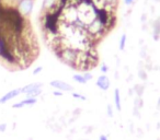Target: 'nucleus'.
Masks as SVG:
<instances>
[{
    "mask_svg": "<svg viewBox=\"0 0 160 140\" xmlns=\"http://www.w3.org/2000/svg\"><path fill=\"white\" fill-rule=\"evenodd\" d=\"M78 51L79 49H75V48H62L60 51H58L56 53V55L60 58L62 61H64L66 65L72 67V69L75 68L76 61H77V57H78Z\"/></svg>",
    "mask_w": 160,
    "mask_h": 140,
    "instance_id": "obj_1",
    "label": "nucleus"
},
{
    "mask_svg": "<svg viewBox=\"0 0 160 140\" xmlns=\"http://www.w3.org/2000/svg\"><path fill=\"white\" fill-rule=\"evenodd\" d=\"M14 8L18 10V12L23 18L28 19L31 16L32 11H33L34 0H22V1H20Z\"/></svg>",
    "mask_w": 160,
    "mask_h": 140,
    "instance_id": "obj_2",
    "label": "nucleus"
},
{
    "mask_svg": "<svg viewBox=\"0 0 160 140\" xmlns=\"http://www.w3.org/2000/svg\"><path fill=\"white\" fill-rule=\"evenodd\" d=\"M52 88L56 90H59V91H65V92H68V91H72L73 90V87L70 85L69 83L65 82V81H62V80H53L51 81L49 83Z\"/></svg>",
    "mask_w": 160,
    "mask_h": 140,
    "instance_id": "obj_3",
    "label": "nucleus"
},
{
    "mask_svg": "<svg viewBox=\"0 0 160 140\" xmlns=\"http://www.w3.org/2000/svg\"><path fill=\"white\" fill-rule=\"evenodd\" d=\"M20 94H22L21 93V88H17V89L11 90V91L7 92V93L3 94V95L0 98V104H5V103L9 102V101L12 100V99L19 96Z\"/></svg>",
    "mask_w": 160,
    "mask_h": 140,
    "instance_id": "obj_4",
    "label": "nucleus"
},
{
    "mask_svg": "<svg viewBox=\"0 0 160 140\" xmlns=\"http://www.w3.org/2000/svg\"><path fill=\"white\" fill-rule=\"evenodd\" d=\"M97 85H98V88H100L101 90H103V91H107V90L110 89L111 81L108 78L107 75H102V76H100L97 79Z\"/></svg>",
    "mask_w": 160,
    "mask_h": 140,
    "instance_id": "obj_5",
    "label": "nucleus"
},
{
    "mask_svg": "<svg viewBox=\"0 0 160 140\" xmlns=\"http://www.w3.org/2000/svg\"><path fill=\"white\" fill-rule=\"evenodd\" d=\"M36 102H38V99L27 98V99H24V100L20 101V102L12 104V109H22V107H24V106H32V105H34Z\"/></svg>",
    "mask_w": 160,
    "mask_h": 140,
    "instance_id": "obj_6",
    "label": "nucleus"
},
{
    "mask_svg": "<svg viewBox=\"0 0 160 140\" xmlns=\"http://www.w3.org/2000/svg\"><path fill=\"white\" fill-rule=\"evenodd\" d=\"M148 23L149 27L152 29V37L155 41H158L160 38V21L158 20H155V21H149Z\"/></svg>",
    "mask_w": 160,
    "mask_h": 140,
    "instance_id": "obj_7",
    "label": "nucleus"
},
{
    "mask_svg": "<svg viewBox=\"0 0 160 140\" xmlns=\"http://www.w3.org/2000/svg\"><path fill=\"white\" fill-rule=\"evenodd\" d=\"M43 87V83L42 82H34V83H30L28 85H24L23 88H21V93L23 94H27L31 91H34V90H38V89H42Z\"/></svg>",
    "mask_w": 160,
    "mask_h": 140,
    "instance_id": "obj_8",
    "label": "nucleus"
},
{
    "mask_svg": "<svg viewBox=\"0 0 160 140\" xmlns=\"http://www.w3.org/2000/svg\"><path fill=\"white\" fill-rule=\"evenodd\" d=\"M114 103H115V106H116V109H118V111L121 112L122 105H121V94H120V90L118 89L114 90Z\"/></svg>",
    "mask_w": 160,
    "mask_h": 140,
    "instance_id": "obj_9",
    "label": "nucleus"
},
{
    "mask_svg": "<svg viewBox=\"0 0 160 140\" xmlns=\"http://www.w3.org/2000/svg\"><path fill=\"white\" fill-rule=\"evenodd\" d=\"M145 85L144 84H136L135 87L133 88L134 92L136 93V95L139 96V98H142V94H144V91H145Z\"/></svg>",
    "mask_w": 160,
    "mask_h": 140,
    "instance_id": "obj_10",
    "label": "nucleus"
},
{
    "mask_svg": "<svg viewBox=\"0 0 160 140\" xmlns=\"http://www.w3.org/2000/svg\"><path fill=\"white\" fill-rule=\"evenodd\" d=\"M42 93V89H38V90H34V91H31L29 93H27V98H30V99H38V96L41 95Z\"/></svg>",
    "mask_w": 160,
    "mask_h": 140,
    "instance_id": "obj_11",
    "label": "nucleus"
},
{
    "mask_svg": "<svg viewBox=\"0 0 160 140\" xmlns=\"http://www.w3.org/2000/svg\"><path fill=\"white\" fill-rule=\"evenodd\" d=\"M72 79H73V80H75L77 83H80V84H86V83H87V81H86V80H85V78H83L82 74H81V75H79V74L73 75Z\"/></svg>",
    "mask_w": 160,
    "mask_h": 140,
    "instance_id": "obj_12",
    "label": "nucleus"
},
{
    "mask_svg": "<svg viewBox=\"0 0 160 140\" xmlns=\"http://www.w3.org/2000/svg\"><path fill=\"white\" fill-rule=\"evenodd\" d=\"M126 40H127V36L126 34H122V36H121L120 38V45H118V48H120V51H124L125 49V46H126Z\"/></svg>",
    "mask_w": 160,
    "mask_h": 140,
    "instance_id": "obj_13",
    "label": "nucleus"
},
{
    "mask_svg": "<svg viewBox=\"0 0 160 140\" xmlns=\"http://www.w3.org/2000/svg\"><path fill=\"white\" fill-rule=\"evenodd\" d=\"M142 106H144V100L142 98H139V96H136L135 100H134V107L140 109Z\"/></svg>",
    "mask_w": 160,
    "mask_h": 140,
    "instance_id": "obj_14",
    "label": "nucleus"
},
{
    "mask_svg": "<svg viewBox=\"0 0 160 140\" xmlns=\"http://www.w3.org/2000/svg\"><path fill=\"white\" fill-rule=\"evenodd\" d=\"M138 78L142 81H147L148 79V74L145 69H138Z\"/></svg>",
    "mask_w": 160,
    "mask_h": 140,
    "instance_id": "obj_15",
    "label": "nucleus"
},
{
    "mask_svg": "<svg viewBox=\"0 0 160 140\" xmlns=\"http://www.w3.org/2000/svg\"><path fill=\"white\" fill-rule=\"evenodd\" d=\"M139 56H140V58H142V59H145V58L148 56V46H147V45L142 46L140 51H139Z\"/></svg>",
    "mask_w": 160,
    "mask_h": 140,
    "instance_id": "obj_16",
    "label": "nucleus"
},
{
    "mask_svg": "<svg viewBox=\"0 0 160 140\" xmlns=\"http://www.w3.org/2000/svg\"><path fill=\"white\" fill-rule=\"evenodd\" d=\"M144 69L146 70L147 72L148 71H152V69H153V65L151 61L149 62H145V66H144Z\"/></svg>",
    "mask_w": 160,
    "mask_h": 140,
    "instance_id": "obj_17",
    "label": "nucleus"
},
{
    "mask_svg": "<svg viewBox=\"0 0 160 140\" xmlns=\"http://www.w3.org/2000/svg\"><path fill=\"white\" fill-rule=\"evenodd\" d=\"M82 76H83V78H85V80L87 81H90V80H92V74L91 72H89V71H85V72H82Z\"/></svg>",
    "mask_w": 160,
    "mask_h": 140,
    "instance_id": "obj_18",
    "label": "nucleus"
},
{
    "mask_svg": "<svg viewBox=\"0 0 160 140\" xmlns=\"http://www.w3.org/2000/svg\"><path fill=\"white\" fill-rule=\"evenodd\" d=\"M81 112H82V109H80V107H77V109H75L72 111V116L73 117H78V116L81 114Z\"/></svg>",
    "mask_w": 160,
    "mask_h": 140,
    "instance_id": "obj_19",
    "label": "nucleus"
},
{
    "mask_svg": "<svg viewBox=\"0 0 160 140\" xmlns=\"http://www.w3.org/2000/svg\"><path fill=\"white\" fill-rule=\"evenodd\" d=\"M7 128H8L7 123H1V124H0V133H6Z\"/></svg>",
    "mask_w": 160,
    "mask_h": 140,
    "instance_id": "obj_20",
    "label": "nucleus"
},
{
    "mask_svg": "<svg viewBox=\"0 0 160 140\" xmlns=\"http://www.w3.org/2000/svg\"><path fill=\"white\" fill-rule=\"evenodd\" d=\"M72 98H75V99H79V100H83V101L87 100L85 95H81V94H79V93H72Z\"/></svg>",
    "mask_w": 160,
    "mask_h": 140,
    "instance_id": "obj_21",
    "label": "nucleus"
},
{
    "mask_svg": "<svg viewBox=\"0 0 160 140\" xmlns=\"http://www.w3.org/2000/svg\"><path fill=\"white\" fill-rule=\"evenodd\" d=\"M100 70H101V71H102L103 72V74H107V72L108 71H109V67H108L107 66V65H105V64H102V65H101V67H100Z\"/></svg>",
    "mask_w": 160,
    "mask_h": 140,
    "instance_id": "obj_22",
    "label": "nucleus"
},
{
    "mask_svg": "<svg viewBox=\"0 0 160 140\" xmlns=\"http://www.w3.org/2000/svg\"><path fill=\"white\" fill-rule=\"evenodd\" d=\"M108 109V115H109V117H113V109H112V105H108L107 107Z\"/></svg>",
    "mask_w": 160,
    "mask_h": 140,
    "instance_id": "obj_23",
    "label": "nucleus"
},
{
    "mask_svg": "<svg viewBox=\"0 0 160 140\" xmlns=\"http://www.w3.org/2000/svg\"><path fill=\"white\" fill-rule=\"evenodd\" d=\"M42 70H43V67H38V68H35L33 70V72H32V74L34 75V76H36V75H38V74H41V72H42Z\"/></svg>",
    "mask_w": 160,
    "mask_h": 140,
    "instance_id": "obj_24",
    "label": "nucleus"
},
{
    "mask_svg": "<svg viewBox=\"0 0 160 140\" xmlns=\"http://www.w3.org/2000/svg\"><path fill=\"white\" fill-rule=\"evenodd\" d=\"M140 22H142V23L148 22V17H147L146 13H142V17H140Z\"/></svg>",
    "mask_w": 160,
    "mask_h": 140,
    "instance_id": "obj_25",
    "label": "nucleus"
},
{
    "mask_svg": "<svg viewBox=\"0 0 160 140\" xmlns=\"http://www.w3.org/2000/svg\"><path fill=\"white\" fill-rule=\"evenodd\" d=\"M133 115L134 116H136L137 118H140V112H139V109H136V107H134V109H133Z\"/></svg>",
    "mask_w": 160,
    "mask_h": 140,
    "instance_id": "obj_26",
    "label": "nucleus"
},
{
    "mask_svg": "<svg viewBox=\"0 0 160 140\" xmlns=\"http://www.w3.org/2000/svg\"><path fill=\"white\" fill-rule=\"evenodd\" d=\"M142 30L145 32H147L149 30V23L146 22V23H142Z\"/></svg>",
    "mask_w": 160,
    "mask_h": 140,
    "instance_id": "obj_27",
    "label": "nucleus"
},
{
    "mask_svg": "<svg viewBox=\"0 0 160 140\" xmlns=\"http://www.w3.org/2000/svg\"><path fill=\"white\" fill-rule=\"evenodd\" d=\"M136 1H137V0H124V2L126 6H132L134 2H136Z\"/></svg>",
    "mask_w": 160,
    "mask_h": 140,
    "instance_id": "obj_28",
    "label": "nucleus"
},
{
    "mask_svg": "<svg viewBox=\"0 0 160 140\" xmlns=\"http://www.w3.org/2000/svg\"><path fill=\"white\" fill-rule=\"evenodd\" d=\"M53 94H54V95H55V96H62V91H59V90H57V91H56V90H55V91L53 92Z\"/></svg>",
    "mask_w": 160,
    "mask_h": 140,
    "instance_id": "obj_29",
    "label": "nucleus"
},
{
    "mask_svg": "<svg viewBox=\"0 0 160 140\" xmlns=\"http://www.w3.org/2000/svg\"><path fill=\"white\" fill-rule=\"evenodd\" d=\"M87 128V130L85 131L86 133H92V130H93V127L92 126H88V127H86Z\"/></svg>",
    "mask_w": 160,
    "mask_h": 140,
    "instance_id": "obj_30",
    "label": "nucleus"
},
{
    "mask_svg": "<svg viewBox=\"0 0 160 140\" xmlns=\"http://www.w3.org/2000/svg\"><path fill=\"white\" fill-rule=\"evenodd\" d=\"M99 140H109V139H108V137L105 135H101L100 138H99Z\"/></svg>",
    "mask_w": 160,
    "mask_h": 140,
    "instance_id": "obj_31",
    "label": "nucleus"
},
{
    "mask_svg": "<svg viewBox=\"0 0 160 140\" xmlns=\"http://www.w3.org/2000/svg\"><path fill=\"white\" fill-rule=\"evenodd\" d=\"M114 78H115V79H120V72L115 71V74H114Z\"/></svg>",
    "mask_w": 160,
    "mask_h": 140,
    "instance_id": "obj_32",
    "label": "nucleus"
},
{
    "mask_svg": "<svg viewBox=\"0 0 160 140\" xmlns=\"http://www.w3.org/2000/svg\"><path fill=\"white\" fill-rule=\"evenodd\" d=\"M133 94H134V90H133V89H129L128 95H129V96H133Z\"/></svg>",
    "mask_w": 160,
    "mask_h": 140,
    "instance_id": "obj_33",
    "label": "nucleus"
},
{
    "mask_svg": "<svg viewBox=\"0 0 160 140\" xmlns=\"http://www.w3.org/2000/svg\"><path fill=\"white\" fill-rule=\"evenodd\" d=\"M150 12L151 13H155V7L153 6H150Z\"/></svg>",
    "mask_w": 160,
    "mask_h": 140,
    "instance_id": "obj_34",
    "label": "nucleus"
},
{
    "mask_svg": "<svg viewBox=\"0 0 160 140\" xmlns=\"http://www.w3.org/2000/svg\"><path fill=\"white\" fill-rule=\"evenodd\" d=\"M132 80H133V76L131 75V76H129L128 78H127V82H131Z\"/></svg>",
    "mask_w": 160,
    "mask_h": 140,
    "instance_id": "obj_35",
    "label": "nucleus"
},
{
    "mask_svg": "<svg viewBox=\"0 0 160 140\" xmlns=\"http://www.w3.org/2000/svg\"><path fill=\"white\" fill-rule=\"evenodd\" d=\"M157 109L160 111V98H159V100H158V104H157Z\"/></svg>",
    "mask_w": 160,
    "mask_h": 140,
    "instance_id": "obj_36",
    "label": "nucleus"
},
{
    "mask_svg": "<svg viewBox=\"0 0 160 140\" xmlns=\"http://www.w3.org/2000/svg\"><path fill=\"white\" fill-rule=\"evenodd\" d=\"M142 44H144V40H142V38H140V40H139V45H140V46H142Z\"/></svg>",
    "mask_w": 160,
    "mask_h": 140,
    "instance_id": "obj_37",
    "label": "nucleus"
},
{
    "mask_svg": "<svg viewBox=\"0 0 160 140\" xmlns=\"http://www.w3.org/2000/svg\"><path fill=\"white\" fill-rule=\"evenodd\" d=\"M156 2H160V0H155Z\"/></svg>",
    "mask_w": 160,
    "mask_h": 140,
    "instance_id": "obj_38",
    "label": "nucleus"
},
{
    "mask_svg": "<svg viewBox=\"0 0 160 140\" xmlns=\"http://www.w3.org/2000/svg\"><path fill=\"white\" fill-rule=\"evenodd\" d=\"M28 140H33V139H32V138H30V139H28Z\"/></svg>",
    "mask_w": 160,
    "mask_h": 140,
    "instance_id": "obj_39",
    "label": "nucleus"
},
{
    "mask_svg": "<svg viewBox=\"0 0 160 140\" xmlns=\"http://www.w3.org/2000/svg\"><path fill=\"white\" fill-rule=\"evenodd\" d=\"M158 20H159V21H160V17H159V18H158Z\"/></svg>",
    "mask_w": 160,
    "mask_h": 140,
    "instance_id": "obj_40",
    "label": "nucleus"
}]
</instances>
